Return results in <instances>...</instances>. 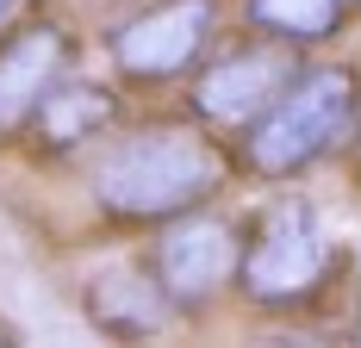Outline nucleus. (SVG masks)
Segmentation results:
<instances>
[{
    "mask_svg": "<svg viewBox=\"0 0 361 348\" xmlns=\"http://www.w3.org/2000/svg\"><path fill=\"white\" fill-rule=\"evenodd\" d=\"M231 187V156L212 137V125L180 118H144L100 137L87 162V193L112 224H169L193 206H212Z\"/></svg>",
    "mask_w": 361,
    "mask_h": 348,
    "instance_id": "nucleus-1",
    "label": "nucleus"
},
{
    "mask_svg": "<svg viewBox=\"0 0 361 348\" xmlns=\"http://www.w3.org/2000/svg\"><path fill=\"white\" fill-rule=\"evenodd\" d=\"M361 131V69L355 63H299L281 100L255 118L237 162L255 180H299L324 156H343Z\"/></svg>",
    "mask_w": 361,
    "mask_h": 348,
    "instance_id": "nucleus-2",
    "label": "nucleus"
},
{
    "mask_svg": "<svg viewBox=\"0 0 361 348\" xmlns=\"http://www.w3.org/2000/svg\"><path fill=\"white\" fill-rule=\"evenodd\" d=\"M336 243L324 218L305 199H274L243 218V255H237V292L262 311H299L324 299L336 280Z\"/></svg>",
    "mask_w": 361,
    "mask_h": 348,
    "instance_id": "nucleus-3",
    "label": "nucleus"
},
{
    "mask_svg": "<svg viewBox=\"0 0 361 348\" xmlns=\"http://www.w3.org/2000/svg\"><path fill=\"white\" fill-rule=\"evenodd\" d=\"M237 255H243V224L212 206H193L156 224L149 268L162 280V292L175 299V311H206L218 292L237 286Z\"/></svg>",
    "mask_w": 361,
    "mask_h": 348,
    "instance_id": "nucleus-4",
    "label": "nucleus"
},
{
    "mask_svg": "<svg viewBox=\"0 0 361 348\" xmlns=\"http://www.w3.org/2000/svg\"><path fill=\"white\" fill-rule=\"evenodd\" d=\"M293 75H299V50L255 32L243 44H231V50H218L212 63H200L193 87H187V106L212 131H250L255 118L281 100V87Z\"/></svg>",
    "mask_w": 361,
    "mask_h": 348,
    "instance_id": "nucleus-5",
    "label": "nucleus"
},
{
    "mask_svg": "<svg viewBox=\"0 0 361 348\" xmlns=\"http://www.w3.org/2000/svg\"><path fill=\"white\" fill-rule=\"evenodd\" d=\"M218 32V0H149L137 6L131 19H118L106 37L112 50V69L125 81H180L206 56V44Z\"/></svg>",
    "mask_w": 361,
    "mask_h": 348,
    "instance_id": "nucleus-6",
    "label": "nucleus"
},
{
    "mask_svg": "<svg viewBox=\"0 0 361 348\" xmlns=\"http://www.w3.org/2000/svg\"><path fill=\"white\" fill-rule=\"evenodd\" d=\"M69 32L63 19H19L13 32H0V143L25 137L37 100L69 75Z\"/></svg>",
    "mask_w": 361,
    "mask_h": 348,
    "instance_id": "nucleus-7",
    "label": "nucleus"
},
{
    "mask_svg": "<svg viewBox=\"0 0 361 348\" xmlns=\"http://www.w3.org/2000/svg\"><path fill=\"white\" fill-rule=\"evenodd\" d=\"M81 311H87L94 330H106V336H162L169 317H180L149 261L100 268V274L81 286Z\"/></svg>",
    "mask_w": 361,
    "mask_h": 348,
    "instance_id": "nucleus-8",
    "label": "nucleus"
},
{
    "mask_svg": "<svg viewBox=\"0 0 361 348\" xmlns=\"http://www.w3.org/2000/svg\"><path fill=\"white\" fill-rule=\"evenodd\" d=\"M118 131V94L106 81H81V75H63L44 100H37L25 137L44 149V156H75L87 143H100Z\"/></svg>",
    "mask_w": 361,
    "mask_h": 348,
    "instance_id": "nucleus-9",
    "label": "nucleus"
},
{
    "mask_svg": "<svg viewBox=\"0 0 361 348\" xmlns=\"http://www.w3.org/2000/svg\"><path fill=\"white\" fill-rule=\"evenodd\" d=\"M343 13L349 0H243V19H250L262 37H281L293 50H312V44H330L343 32Z\"/></svg>",
    "mask_w": 361,
    "mask_h": 348,
    "instance_id": "nucleus-10",
    "label": "nucleus"
},
{
    "mask_svg": "<svg viewBox=\"0 0 361 348\" xmlns=\"http://www.w3.org/2000/svg\"><path fill=\"white\" fill-rule=\"evenodd\" d=\"M349 156H355V180H361V131H355V143H349Z\"/></svg>",
    "mask_w": 361,
    "mask_h": 348,
    "instance_id": "nucleus-11",
    "label": "nucleus"
},
{
    "mask_svg": "<svg viewBox=\"0 0 361 348\" xmlns=\"http://www.w3.org/2000/svg\"><path fill=\"white\" fill-rule=\"evenodd\" d=\"M13 6H19V0H0V19H13Z\"/></svg>",
    "mask_w": 361,
    "mask_h": 348,
    "instance_id": "nucleus-12",
    "label": "nucleus"
},
{
    "mask_svg": "<svg viewBox=\"0 0 361 348\" xmlns=\"http://www.w3.org/2000/svg\"><path fill=\"white\" fill-rule=\"evenodd\" d=\"M0 342H6V330H0Z\"/></svg>",
    "mask_w": 361,
    "mask_h": 348,
    "instance_id": "nucleus-13",
    "label": "nucleus"
},
{
    "mask_svg": "<svg viewBox=\"0 0 361 348\" xmlns=\"http://www.w3.org/2000/svg\"><path fill=\"white\" fill-rule=\"evenodd\" d=\"M349 6H361V0H349Z\"/></svg>",
    "mask_w": 361,
    "mask_h": 348,
    "instance_id": "nucleus-14",
    "label": "nucleus"
}]
</instances>
